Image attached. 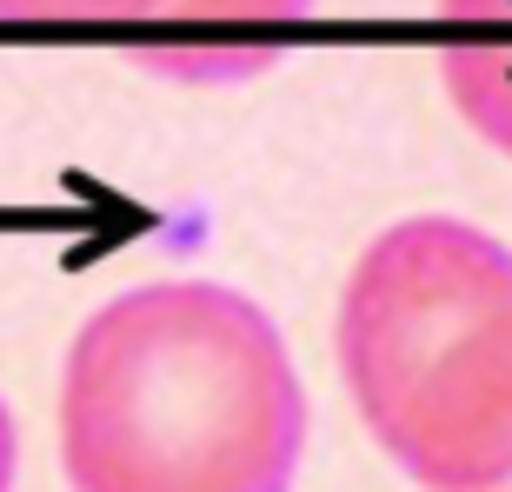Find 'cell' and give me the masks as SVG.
Returning a JSON list of instances; mask_svg holds the SVG:
<instances>
[{"label": "cell", "mask_w": 512, "mask_h": 492, "mask_svg": "<svg viewBox=\"0 0 512 492\" xmlns=\"http://www.w3.org/2000/svg\"><path fill=\"white\" fill-rule=\"evenodd\" d=\"M306 386L266 306L220 280L127 286L60 366L74 492H293Z\"/></svg>", "instance_id": "cell-1"}, {"label": "cell", "mask_w": 512, "mask_h": 492, "mask_svg": "<svg viewBox=\"0 0 512 492\" xmlns=\"http://www.w3.org/2000/svg\"><path fill=\"white\" fill-rule=\"evenodd\" d=\"M333 353L366 433L413 486L512 479V246L486 227L393 220L346 273Z\"/></svg>", "instance_id": "cell-2"}, {"label": "cell", "mask_w": 512, "mask_h": 492, "mask_svg": "<svg viewBox=\"0 0 512 492\" xmlns=\"http://www.w3.org/2000/svg\"><path fill=\"white\" fill-rule=\"evenodd\" d=\"M313 0H160L133 34V67L187 87H233L273 74Z\"/></svg>", "instance_id": "cell-3"}, {"label": "cell", "mask_w": 512, "mask_h": 492, "mask_svg": "<svg viewBox=\"0 0 512 492\" xmlns=\"http://www.w3.org/2000/svg\"><path fill=\"white\" fill-rule=\"evenodd\" d=\"M439 87L512 160V0H439Z\"/></svg>", "instance_id": "cell-4"}, {"label": "cell", "mask_w": 512, "mask_h": 492, "mask_svg": "<svg viewBox=\"0 0 512 492\" xmlns=\"http://www.w3.org/2000/svg\"><path fill=\"white\" fill-rule=\"evenodd\" d=\"M160 0H0V20H47V27H80V20H100V27H140L153 20Z\"/></svg>", "instance_id": "cell-5"}, {"label": "cell", "mask_w": 512, "mask_h": 492, "mask_svg": "<svg viewBox=\"0 0 512 492\" xmlns=\"http://www.w3.org/2000/svg\"><path fill=\"white\" fill-rule=\"evenodd\" d=\"M14 473H20V426L0 399V492H14Z\"/></svg>", "instance_id": "cell-6"}, {"label": "cell", "mask_w": 512, "mask_h": 492, "mask_svg": "<svg viewBox=\"0 0 512 492\" xmlns=\"http://www.w3.org/2000/svg\"><path fill=\"white\" fill-rule=\"evenodd\" d=\"M479 492H512V479H499V486H479Z\"/></svg>", "instance_id": "cell-7"}]
</instances>
